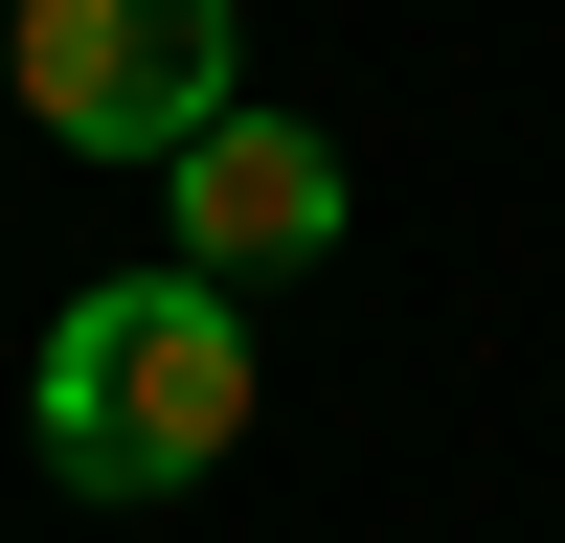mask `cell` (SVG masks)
Listing matches in <instances>:
<instances>
[{"instance_id":"obj_1","label":"cell","mask_w":565,"mask_h":543,"mask_svg":"<svg viewBox=\"0 0 565 543\" xmlns=\"http://www.w3.org/2000/svg\"><path fill=\"white\" fill-rule=\"evenodd\" d=\"M45 476L68 498H181L226 476V430H249V295H204V272H90L68 317H45V385H23Z\"/></svg>"},{"instance_id":"obj_3","label":"cell","mask_w":565,"mask_h":543,"mask_svg":"<svg viewBox=\"0 0 565 543\" xmlns=\"http://www.w3.org/2000/svg\"><path fill=\"white\" fill-rule=\"evenodd\" d=\"M159 226H181V272H204V295L317 272V249H340V136H295V114H204V136L159 159Z\"/></svg>"},{"instance_id":"obj_2","label":"cell","mask_w":565,"mask_h":543,"mask_svg":"<svg viewBox=\"0 0 565 543\" xmlns=\"http://www.w3.org/2000/svg\"><path fill=\"white\" fill-rule=\"evenodd\" d=\"M0 91L68 159H181L204 114H249L226 91V0H0Z\"/></svg>"}]
</instances>
